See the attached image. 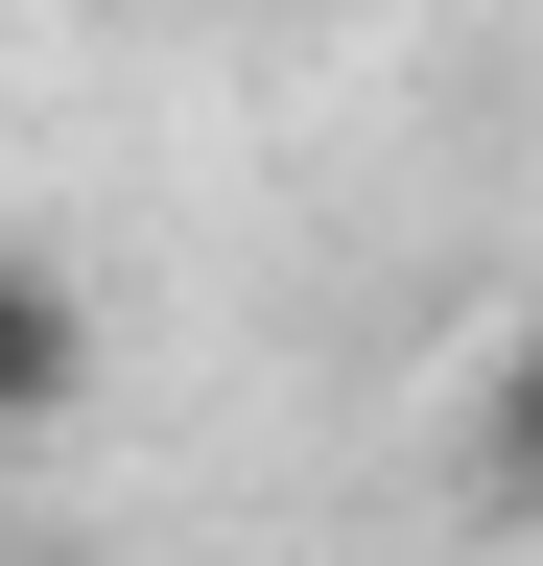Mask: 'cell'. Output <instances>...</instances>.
<instances>
[{"label":"cell","mask_w":543,"mask_h":566,"mask_svg":"<svg viewBox=\"0 0 543 566\" xmlns=\"http://www.w3.org/2000/svg\"><path fill=\"white\" fill-rule=\"evenodd\" d=\"M72 401H95V283L0 237V449H48V424H72Z\"/></svg>","instance_id":"cell-1"},{"label":"cell","mask_w":543,"mask_h":566,"mask_svg":"<svg viewBox=\"0 0 543 566\" xmlns=\"http://www.w3.org/2000/svg\"><path fill=\"white\" fill-rule=\"evenodd\" d=\"M449 495L472 520H543V307L472 354V424H449Z\"/></svg>","instance_id":"cell-2"}]
</instances>
